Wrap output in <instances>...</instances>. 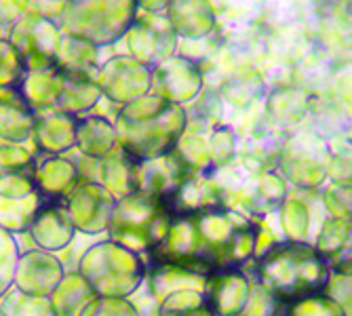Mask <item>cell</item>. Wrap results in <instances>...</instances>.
Instances as JSON below:
<instances>
[{
	"label": "cell",
	"mask_w": 352,
	"mask_h": 316,
	"mask_svg": "<svg viewBox=\"0 0 352 316\" xmlns=\"http://www.w3.org/2000/svg\"><path fill=\"white\" fill-rule=\"evenodd\" d=\"M249 276L283 306L325 293L331 280V272L314 245L287 238L255 258Z\"/></svg>",
	"instance_id": "obj_1"
},
{
	"label": "cell",
	"mask_w": 352,
	"mask_h": 316,
	"mask_svg": "<svg viewBox=\"0 0 352 316\" xmlns=\"http://www.w3.org/2000/svg\"><path fill=\"white\" fill-rule=\"evenodd\" d=\"M118 122L122 126V150L144 163L175 150L188 129V114L182 106L158 95H144L120 112Z\"/></svg>",
	"instance_id": "obj_2"
},
{
	"label": "cell",
	"mask_w": 352,
	"mask_h": 316,
	"mask_svg": "<svg viewBox=\"0 0 352 316\" xmlns=\"http://www.w3.org/2000/svg\"><path fill=\"white\" fill-rule=\"evenodd\" d=\"M173 219L167 201L138 190L114 203L108 224L110 240L133 253H150L163 242Z\"/></svg>",
	"instance_id": "obj_3"
},
{
	"label": "cell",
	"mask_w": 352,
	"mask_h": 316,
	"mask_svg": "<svg viewBox=\"0 0 352 316\" xmlns=\"http://www.w3.org/2000/svg\"><path fill=\"white\" fill-rule=\"evenodd\" d=\"M78 274L100 297L133 295L146 280L148 268L140 253L120 247L114 240L91 245L78 262Z\"/></svg>",
	"instance_id": "obj_4"
},
{
	"label": "cell",
	"mask_w": 352,
	"mask_h": 316,
	"mask_svg": "<svg viewBox=\"0 0 352 316\" xmlns=\"http://www.w3.org/2000/svg\"><path fill=\"white\" fill-rule=\"evenodd\" d=\"M61 201L68 209V215L72 219L76 232L95 236V234H102L104 230H108L110 215H112L116 199L102 183L78 179Z\"/></svg>",
	"instance_id": "obj_5"
},
{
	"label": "cell",
	"mask_w": 352,
	"mask_h": 316,
	"mask_svg": "<svg viewBox=\"0 0 352 316\" xmlns=\"http://www.w3.org/2000/svg\"><path fill=\"white\" fill-rule=\"evenodd\" d=\"M152 82L156 87L158 98L184 106L201 95L205 76L199 63L190 57H167L156 68Z\"/></svg>",
	"instance_id": "obj_6"
},
{
	"label": "cell",
	"mask_w": 352,
	"mask_h": 316,
	"mask_svg": "<svg viewBox=\"0 0 352 316\" xmlns=\"http://www.w3.org/2000/svg\"><path fill=\"white\" fill-rule=\"evenodd\" d=\"M63 276H66L63 264L59 262L55 253L32 249L19 256L13 287L25 295L51 297L53 291L59 287V282L63 280Z\"/></svg>",
	"instance_id": "obj_7"
},
{
	"label": "cell",
	"mask_w": 352,
	"mask_h": 316,
	"mask_svg": "<svg viewBox=\"0 0 352 316\" xmlns=\"http://www.w3.org/2000/svg\"><path fill=\"white\" fill-rule=\"evenodd\" d=\"M251 293V276L245 268H217L205 278L203 295L215 316H241Z\"/></svg>",
	"instance_id": "obj_8"
},
{
	"label": "cell",
	"mask_w": 352,
	"mask_h": 316,
	"mask_svg": "<svg viewBox=\"0 0 352 316\" xmlns=\"http://www.w3.org/2000/svg\"><path fill=\"white\" fill-rule=\"evenodd\" d=\"M28 234L36 249L55 253L66 249L74 240V224L68 215V209L61 199H45L32 219Z\"/></svg>",
	"instance_id": "obj_9"
},
{
	"label": "cell",
	"mask_w": 352,
	"mask_h": 316,
	"mask_svg": "<svg viewBox=\"0 0 352 316\" xmlns=\"http://www.w3.org/2000/svg\"><path fill=\"white\" fill-rule=\"evenodd\" d=\"M167 205L173 217L201 215L211 209L226 207V194H223L221 185L209 173L195 171L175 190Z\"/></svg>",
	"instance_id": "obj_10"
},
{
	"label": "cell",
	"mask_w": 352,
	"mask_h": 316,
	"mask_svg": "<svg viewBox=\"0 0 352 316\" xmlns=\"http://www.w3.org/2000/svg\"><path fill=\"white\" fill-rule=\"evenodd\" d=\"M190 173L195 171L186 165L177 150H173L165 156H158L138 165V190L150 196L169 201Z\"/></svg>",
	"instance_id": "obj_11"
},
{
	"label": "cell",
	"mask_w": 352,
	"mask_h": 316,
	"mask_svg": "<svg viewBox=\"0 0 352 316\" xmlns=\"http://www.w3.org/2000/svg\"><path fill=\"white\" fill-rule=\"evenodd\" d=\"M325 161L312 154L310 150L287 146L276 158V167L278 175L287 183L296 185L298 190H304V192H318L327 183Z\"/></svg>",
	"instance_id": "obj_12"
},
{
	"label": "cell",
	"mask_w": 352,
	"mask_h": 316,
	"mask_svg": "<svg viewBox=\"0 0 352 316\" xmlns=\"http://www.w3.org/2000/svg\"><path fill=\"white\" fill-rule=\"evenodd\" d=\"M152 74L142 63L114 61L104 72V91L114 102H135L148 93Z\"/></svg>",
	"instance_id": "obj_13"
},
{
	"label": "cell",
	"mask_w": 352,
	"mask_h": 316,
	"mask_svg": "<svg viewBox=\"0 0 352 316\" xmlns=\"http://www.w3.org/2000/svg\"><path fill=\"white\" fill-rule=\"evenodd\" d=\"M285 201H287V181L276 171L260 173V177L253 183V190H243L239 196V205L245 211L260 217L278 211Z\"/></svg>",
	"instance_id": "obj_14"
},
{
	"label": "cell",
	"mask_w": 352,
	"mask_h": 316,
	"mask_svg": "<svg viewBox=\"0 0 352 316\" xmlns=\"http://www.w3.org/2000/svg\"><path fill=\"white\" fill-rule=\"evenodd\" d=\"M34 114L25 98L13 89H0V137L23 142L34 133Z\"/></svg>",
	"instance_id": "obj_15"
},
{
	"label": "cell",
	"mask_w": 352,
	"mask_h": 316,
	"mask_svg": "<svg viewBox=\"0 0 352 316\" xmlns=\"http://www.w3.org/2000/svg\"><path fill=\"white\" fill-rule=\"evenodd\" d=\"M146 276L150 282V295L156 300V304H161L165 297L177 291H186V289L203 291L207 278L173 264H150V272Z\"/></svg>",
	"instance_id": "obj_16"
},
{
	"label": "cell",
	"mask_w": 352,
	"mask_h": 316,
	"mask_svg": "<svg viewBox=\"0 0 352 316\" xmlns=\"http://www.w3.org/2000/svg\"><path fill=\"white\" fill-rule=\"evenodd\" d=\"M138 165L140 161L120 148L102 161L98 183H102L116 201L129 196L138 192Z\"/></svg>",
	"instance_id": "obj_17"
},
{
	"label": "cell",
	"mask_w": 352,
	"mask_h": 316,
	"mask_svg": "<svg viewBox=\"0 0 352 316\" xmlns=\"http://www.w3.org/2000/svg\"><path fill=\"white\" fill-rule=\"evenodd\" d=\"M268 118L280 129H294L308 114L306 93L296 87H276L266 98Z\"/></svg>",
	"instance_id": "obj_18"
},
{
	"label": "cell",
	"mask_w": 352,
	"mask_h": 316,
	"mask_svg": "<svg viewBox=\"0 0 352 316\" xmlns=\"http://www.w3.org/2000/svg\"><path fill=\"white\" fill-rule=\"evenodd\" d=\"M76 167L59 156H49L34 169V183L45 199H63L78 181Z\"/></svg>",
	"instance_id": "obj_19"
},
{
	"label": "cell",
	"mask_w": 352,
	"mask_h": 316,
	"mask_svg": "<svg viewBox=\"0 0 352 316\" xmlns=\"http://www.w3.org/2000/svg\"><path fill=\"white\" fill-rule=\"evenodd\" d=\"M173 25L186 38H205L215 27V17L207 0H175Z\"/></svg>",
	"instance_id": "obj_20"
},
{
	"label": "cell",
	"mask_w": 352,
	"mask_h": 316,
	"mask_svg": "<svg viewBox=\"0 0 352 316\" xmlns=\"http://www.w3.org/2000/svg\"><path fill=\"white\" fill-rule=\"evenodd\" d=\"M264 93H266V80L258 70H253V68L234 72L219 87V95L234 108L253 106L260 98H264Z\"/></svg>",
	"instance_id": "obj_21"
},
{
	"label": "cell",
	"mask_w": 352,
	"mask_h": 316,
	"mask_svg": "<svg viewBox=\"0 0 352 316\" xmlns=\"http://www.w3.org/2000/svg\"><path fill=\"white\" fill-rule=\"evenodd\" d=\"M93 297L95 293L91 291L87 280L78 272H72L63 276L59 287L53 291L49 300L55 316H80V312Z\"/></svg>",
	"instance_id": "obj_22"
},
{
	"label": "cell",
	"mask_w": 352,
	"mask_h": 316,
	"mask_svg": "<svg viewBox=\"0 0 352 316\" xmlns=\"http://www.w3.org/2000/svg\"><path fill=\"white\" fill-rule=\"evenodd\" d=\"M76 126L78 122L72 116H51L34 126L36 144L51 156L66 152L76 144Z\"/></svg>",
	"instance_id": "obj_23"
},
{
	"label": "cell",
	"mask_w": 352,
	"mask_h": 316,
	"mask_svg": "<svg viewBox=\"0 0 352 316\" xmlns=\"http://www.w3.org/2000/svg\"><path fill=\"white\" fill-rule=\"evenodd\" d=\"M76 144L91 158H104L114 150L116 131L102 118H87L76 126Z\"/></svg>",
	"instance_id": "obj_24"
},
{
	"label": "cell",
	"mask_w": 352,
	"mask_h": 316,
	"mask_svg": "<svg viewBox=\"0 0 352 316\" xmlns=\"http://www.w3.org/2000/svg\"><path fill=\"white\" fill-rule=\"evenodd\" d=\"M43 201H45L43 194H34L28 199H19V201L0 199V228L11 234L28 232L32 219H34Z\"/></svg>",
	"instance_id": "obj_25"
},
{
	"label": "cell",
	"mask_w": 352,
	"mask_h": 316,
	"mask_svg": "<svg viewBox=\"0 0 352 316\" xmlns=\"http://www.w3.org/2000/svg\"><path fill=\"white\" fill-rule=\"evenodd\" d=\"M278 213V221L283 234L287 236V240H296V242H308V234H310V209L304 201L287 196V201L280 205Z\"/></svg>",
	"instance_id": "obj_26"
},
{
	"label": "cell",
	"mask_w": 352,
	"mask_h": 316,
	"mask_svg": "<svg viewBox=\"0 0 352 316\" xmlns=\"http://www.w3.org/2000/svg\"><path fill=\"white\" fill-rule=\"evenodd\" d=\"M158 316H215L203 291L186 289L171 293L158 304Z\"/></svg>",
	"instance_id": "obj_27"
},
{
	"label": "cell",
	"mask_w": 352,
	"mask_h": 316,
	"mask_svg": "<svg viewBox=\"0 0 352 316\" xmlns=\"http://www.w3.org/2000/svg\"><path fill=\"white\" fill-rule=\"evenodd\" d=\"M0 308L7 316H55L49 297H34L17 291L15 287L0 300Z\"/></svg>",
	"instance_id": "obj_28"
},
{
	"label": "cell",
	"mask_w": 352,
	"mask_h": 316,
	"mask_svg": "<svg viewBox=\"0 0 352 316\" xmlns=\"http://www.w3.org/2000/svg\"><path fill=\"white\" fill-rule=\"evenodd\" d=\"M280 316H348L338 300L329 293H316L283 306Z\"/></svg>",
	"instance_id": "obj_29"
},
{
	"label": "cell",
	"mask_w": 352,
	"mask_h": 316,
	"mask_svg": "<svg viewBox=\"0 0 352 316\" xmlns=\"http://www.w3.org/2000/svg\"><path fill=\"white\" fill-rule=\"evenodd\" d=\"M63 82L55 74H34L25 82V102L30 106H49L61 98Z\"/></svg>",
	"instance_id": "obj_30"
},
{
	"label": "cell",
	"mask_w": 352,
	"mask_h": 316,
	"mask_svg": "<svg viewBox=\"0 0 352 316\" xmlns=\"http://www.w3.org/2000/svg\"><path fill=\"white\" fill-rule=\"evenodd\" d=\"M209 156L213 169L228 167L236 158V133L232 126H213L209 135Z\"/></svg>",
	"instance_id": "obj_31"
},
{
	"label": "cell",
	"mask_w": 352,
	"mask_h": 316,
	"mask_svg": "<svg viewBox=\"0 0 352 316\" xmlns=\"http://www.w3.org/2000/svg\"><path fill=\"white\" fill-rule=\"evenodd\" d=\"M17 262H19V245L15 242V236L0 228V300L5 297L9 289H13Z\"/></svg>",
	"instance_id": "obj_32"
},
{
	"label": "cell",
	"mask_w": 352,
	"mask_h": 316,
	"mask_svg": "<svg viewBox=\"0 0 352 316\" xmlns=\"http://www.w3.org/2000/svg\"><path fill=\"white\" fill-rule=\"evenodd\" d=\"M350 226H352V221L338 219V217H327L323 221L321 230H318V234L312 242L314 249L323 256V260H327L331 253H336L344 245V240L350 232Z\"/></svg>",
	"instance_id": "obj_33"
},
{
	"label": "cell",
	"mask_w": 352,
	"mask_h": 316,
	"mask_svg": "<svg viewBox=\"0 0 352 316\" xmlns=\"http://www.w3.org/2000/svg\"><path fill=\"white\" fill-rule=\"evenodd\" d=\"M100 93H102L100 87L85 82V80H74L72 84L63 87V93H61L59 100H61L63 110L82 112V110H89L95 102H98Z\"/></svg>",
	"instance_id": "obj_34"
},
{
	"label": "cell",
	"mask_w": 352,
	"mask_h": 316,
	"mask_svg": "<svg viewBox=\"0 0 352 316\" xmlns=\"http://www.w3.org/2000/svg\"><path fill=\"white\" fill-rule=\"evenodd\" d=\"M321 201H323V207L327 209L329 217L352 221V185L329 183L327 188H323Z\"/></svg>",
	"instance_id": "obj_35"
},
{
	"label": "cell",
	"mask_w": 352,
	"mask_h": 316,
	"mask_svg": "<svg viewBox=\"0 0 352 316\" xmlns=\"http://www.w3.org/2000/svg\"><path fill=\"white\" fill-rule=\"evenodd\" d=\"M80 316H142L140 310L122 297H100L95 295L85 310L80 312Z\"/></svg>",
	"instance_id": "obj_36"
},
{
	"label": "cell",
	"mask_w": 352,
	"mask_h": 316,
	"mask_svg": "<svg viewBox=\"0 0 352 316\" xmlns=\"http://www.w3.org/2000/svg\"><path fill=\"white\" fill-rule=\"evenodd\" d=\"M280 312H283V304L274 300L258 280L251 278L249 302L241 316H280Z\"/></svg>",
	"instance_id": "obj_37"
},
{
	"label": "cell",
	"mask_w": 352,
	"mask_h": 316,
	"mask_svg": "<svg viewBox=\"0 0 352 316\" xmlns=\"http://www.w3.org/2000/svg\"><path fill=\"white\" fill-rule=\"evenodd\" d=\"M327 179L338 185H352V148H340L327 154Z\"/></svg>",
	"instance_id": "obj_38"
},
{
	"label": "cell",
	"mask_w": 352,
	"mask_h": 316,
	"mask_svg": "<svg viewBox=\"0 0 352 316\" xmlns=\"http://www.w3.org/2000/svg\"><path fill=\"white\" fill-rule=\"evenodd\" d=\"M41 194L34 183V175L28 173H15V175H5L0 177V199L7 201H19Z\"/></svg>",
	"instance_id": "obj_39"
},
{
	"label": "cell",
	"mask_w": 352,
	"mask_h": 316,
	"mask_svg": "<svg viewBox=\"0 0 352 316\" xmlns=\"http://www.w3.org/2000/svg\"><path fill=\"white\" fill-rule=\"evenodd\" d=\"M34 161L25 150L19 148H0V177L15 175V173H28L34 175Z\"/></svg>",
	"instance_id": "obj_40"
},
{
	"label": "cell",
	"mask_w": 352,
	"mask_h": 316,
	"mask_svg": "<svg viewBox=\"0 0 352 316\" xmlns=\"http://www.w3.org/2000/svg\"><path fill=\"white\" fill-rule=\"evenodd\" d=\"M331 276H340V278H352V226L350 232L344 240V245L331 253V256L325 260Z\"/></svg>",
	"instance_id": "obj_41"
},
{
	"label": "cell",
	"mask_w": 352,
	"mask_h": 316,
	"mask_svg": "<svg viewBox=\"0 0 352 316\" xmlns=\"http://www.w3.org/2000/svg\"><path fill=\"white\" fill-rule=\"evenodd\" d=\"M0 316H7V314H5V310H3V308H0Z\"/></svg>",
	"instance_id": "obj_42"
}]
</instances>
